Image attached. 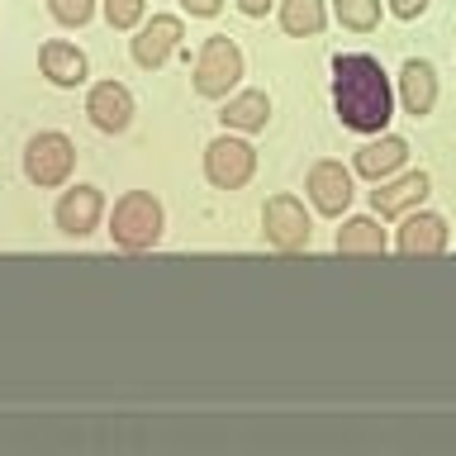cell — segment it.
Returning a JSON list of instances; mask_svg holds the SVG:
<instances>
[{
	"label": "cell",
	"mask_w": 456,
	"mask_h": 456,
	"mask_svg": "<svg viewBox=\"0 0 456 456\" xmlns=\"http://www.w3.org/2000/svg\"><path fill=\"white\" fill-rule=\"evenodd\" d=\"M333 105L342 114V124L356 128V134H380L390 124V110H395V95H390V81L376 57L366 53H342L333 62Z\"/></svg>",
	"instance_id": "cell-1"
},
{
	"label": "cell",
	"mask_w": 456,
	"mask_h": 456,
	"mask_svg": "<svg viewBox=\"0 0 456 456\" xmlns=\"http://www.w3.org/2000/svg\"><path fill=\"white\" fill-rule=\"evenodd\" d=\"M110 233H114V242H119V248H128V252L152 248V242L162 238V205H157L148 191H128L119 205H114Z\"/></svg>",
	"instance_id": "cell-2"
},
{
	"label": "cell",
	"mask_w": 456,
	"mask_h": 456,
	"mask_svg": "<svg viewBox=\"0 0 456 456\" xmlns=\"http://www.w3.org/2000/svg\"><path fill=\"white\" fill-rule=\"evenodd\" d=\"M242 77V53H238V43L219 34V38H209L205 48H200V62H195V91L205 95V100H219L228 95L238 86Z\"/></svg>",
	"instance_id": "cell-3"
},
{
	"label": "cell",
	"mask_w": 456,
	"mask_h": 456,
	"mask_svg": "<svg viewBox=\"0 0 456 456\" xmlns=\"http://www.w3.org/2000/svg\"><path fill=\"white\" fill-rule=\"evenodd\" d=\"M71 162H77V148L62 134H38L24 148V171L34 185H62L71 176Z\"/></svg>",
	"instance_id": "cell-4"
},
{
	"label": "cell",
	"mask_w": 456,
	"mask_h": 456,
	"mask_svg": "<svg viewBox=\"0 0 456 456\" xmlns=\"http://www.w3.org/2000/svg\"><path fill=\"white\" fill-rule=\"evenodd\" d=\"M256 152L242 138H214L205 148V176L219 185V191H238V185L252 181Z\"/></svg>",
	"instance_id": "cell-5"
},
{
	"label": "cell",
	"mask_w": 456,
	"mask_h": 456,
	"mask_svg": "<svg viewBox=\"0 0 456 456\" xmlns=\"http://www.w3.org/2000/svg\"><path fill=\"white\" fill-rule=\"evenodd\" d=\"M262 228L266 238L276 242L281 252H295V248H309V214L295 195H271L266 209H262Z\"/></svg>",
	"instance_id": "cell-6"
},
{
	"label": "cell",
	"mask_w": 456,
	"mask_h": 456,
	"mask_svg": "<svg viewBox=\"0 0 456 456\" xmlns=\"http://www.w3.org/2000/svg\"><path fill=\"white\" fill-rule=\"evenodd\" d=\"M86 114H91L95 128H105V134H124L128 119H134V95H128L119 81H100L91 91V100H86Z\"/></svg>",
	"instance_id": "cell-7"
},
{
	"label": "cell",
	"mask_w": 456,
	"mask_h": 456,
	"mask_svg": "<svg viewBox=\"0 0 456 456\" xmlns=\"http://www.w3.org/2000/svg\"><path fill=\"white\" fill-rule=\"evenodd\" d=\"M309 200L319 214H342L352 205V176L342 171V162H319L309 171Z\"/></svg>",
	"instance_id": "cell-8"
},
{
	"label": "cell",
	"mask_w": 456,
	"mask_h": 456,
	"mask_svg": "<svg viewBox=\"0 0 456 456\" xmlns=\"http://www.w3.org/2000/svg\"><path fill=\"white\" fill-rule=\"evenodd\" d=\"M100 209H105V200H100L95 185H77V191H67L57 200V228L71 238H86L100 224Z\"/></svg>",
	"instance_id": "cell-9"
},
{
	"label": "cell",
	"mask_w": 456,
	"mask_h": 456,
	"mask_svg": "<svg viewBox=\"0 0 456 456\" xmlns=\"http://www.w3.org/2000/svg\"><path fill=\"white\" fill-rule=\"evenodd\" d=\"M176 43H181V20H176V14H157V20L142 24V34L134 38V62L148 67V71L162 67Z\"/></svg>",
	"instance_id": "cell-10"
},
{
	"label": "cell",
	"mask_w": 456,
	"mask_h": 456,
	"mask_svg": "<svg viewBox=\"0 0 456 456\" xmlns=\"http://www.w3.org/2000/svg\"><path fill=\"white\" fill-rule=\"evenodd\" d=\"M399 252L404 256H437L447 252V224L437 214H409L399 228Z\"/></svg>",
	"instance_id": "cell-11"
},
{
	"label": "cell",
	"mask_w": 456,
	"mask_h": 456,
	"mask_svg": "<svg viewBox=\"0 0 456 456\" xmlns=\"http://www.w3.org/2000/svg\"><path fill=\"white\" fill-rule=\"evenodd\" d=\"M399 100H404V110L419 119V114H428L437 105V71L419 62V57H409L404 71H399Z\"/></svg>",
	"instance_id": "cell-12"
},
{
	"label": "cell",
	"mask_w": 456,
	"mask_h": 456,
	"mask_svg": "<svg viewBox=\"0 0 456 456\" xmlns=\"http://www.w3.org/2000/svg\"><path fill=\"white\" fill-rule=\"evenodd\" d=\"M428 195V176L423 171H409V176H399L390 185H380V191H370V205H376V214H385V219H395V214L413 209L419 200Z\"/></svg>",
	"instance_id": "cell-13"
},
{
	"label": "cell",
	"mask_w": 456,
	"mask_h": 456,
	"mask_svg": "<svg viewBox=\"0 0 456 456\" xmlns=\"http://www.w3.org/2000/svg\"><path fill=\"white\" fill-rule=\"evenodd\" d=\"M404 157H409V142L395 138V134H385V138L366 142V148L356 152V171H362L366 181H380V176H390V171L404 162Z\"/></svg>",
	"instance_id": "cell-14"
},
{
	"label": "cell",
	"mask_w": 456,
	"mask_h": 456,
	"mask_svg": "<svg viewBox=\"0 0 456 456\" xmlns=\"http://www.w3.org/2000/svg\"><path fill=\"white\" fill-rule=\"evenodd\" d=\"M43 77L57 86H81L86 81V53L71 43H43Z\"/></svg>",
	"instance_id": "cell-15"
},
{
	"label": "cell",
	"mask_w": 456,
	"mask_h": 456,
	"mask_svg": "<svg viewBox=\"0 0 456 456\" xmlns=\"http://www.w3.org/2000/svg\"><path fill=\"white\" fill-rule=\"evenodd\" d=\"M266 119H271L266 91H242V95L228 100V110H224V124L238 128V134H256V128H266Z\"/></svg>",
	"instance_id": "cell-16"
},
{
	"label": "cell",
	"mask_w": 456,
	"mask_h": 456,
	"mask_svg": "<svg viewBox=\"0 0 456 456\" xmlns=\"http://www.w3.org/2000/svg\"><path fill=\"white\" fill-rule=\"evenodd\" d=\"M338 252H366L380 256L385 252V228L376 219H347L338 228Z\"/></svg>",
	"instance_id": "cell-17"
},
{
	"label": "cell",
	"mask_w": 456,
	"mask_h": 456,
	"mask_svg": "<svg viewBox=\"0 0 456 456\" xmlns=\"http://www.w3.org/2000/svg\"><path fill=\"white\" fill-rule=\"evenodd\" d=\"M323 0H281V24H285V34H295V38H309V34H319L323 28Z\"/></svg>",
	"instance_id": "cell-18"
},
{
	"label": "cell",
	"mask_w": 456,
	"mask_h": 456,
	"mask_svg": "<svg viewBox=\"0 0 456 456\" xmlns=\"http://www.w3.org/2000/svg\"><path fill=\"white\" fill-rule=\"evenodd\" d=\"M333 10H338V24L356 28V34H370L380 24V0H333Z\"/></svg>",
	"instance_id": "cell-19"
},
{
	"label": "cell",
	"mask_w": 456,
	"mask_h": 456,
	"mask_svg": "<svg viewBox=\"0 0 456 456\" xmlns=\"http://www.w3.org/2000/svg\"><path fill=\"white\" fill-rule=\"evenodd\" d=\"M105 20L114 28H134L142 20V0H105Z\"/></svg>",
	"instance_id": "cell-20"
},
{
	"label": "cell",
	"mask_w": 456,
	"mask_h": 456,
	"mask_svg": "<svg viewBox=\"0 0 456 456\" xmlns=\"http://www.w3.org/2000/svg\"><path fill=\"white\" fill-rule=\"evenodd\" d=\"M48 10H53V20H62V24H86L95 10V0H48Z\"/></svg>",
	"instance_id": "cell-21"
},
{
	"label": "cell",
	"mask_w": 456,
	"mask_h": 456,
	"mask_svg": "<svg viewBox=\"0 0 456 456\" xmlns=\"http://www.w3.org/2000/svg\"><path fill=\"white\" fill-rule=\"evenodd\" d=\"M181 5L191 10V14H200V20H214V14L224 10V0H181Z\"/></svg>",
	"instance_id": "cell-22"
},
{
	"label": "cell",
	"mask_w": 456,
	"mask_h": 456,
	"mask_svg": "<svg viewBox=\"0 0 456 456\" xmlns=\"http://www.w3.org/2000/svg\"><path fill=\"white\" fill-rule=\"evenodd\" d=\"M390 10L399 14V20H419V14L428 10V0H390Z\"/></svg>",
	"instance_id": "cell-23"
},
{
	"label": "cell",
	"mask_w": 456,
	"mask_h": 456,
	"mask_svg": "<svg viewBox=\"0 0 456 456\" xmlns=\"http://www.w3.org/2000/svg\"><path fill=\"white\" fill-rule=\"evenodd\" d=\"M238 10H242V14H252V20H262V14L271 10V0H238Z\"/></svg>",
	"instance_id": "cell-24"
}]
</instances>
